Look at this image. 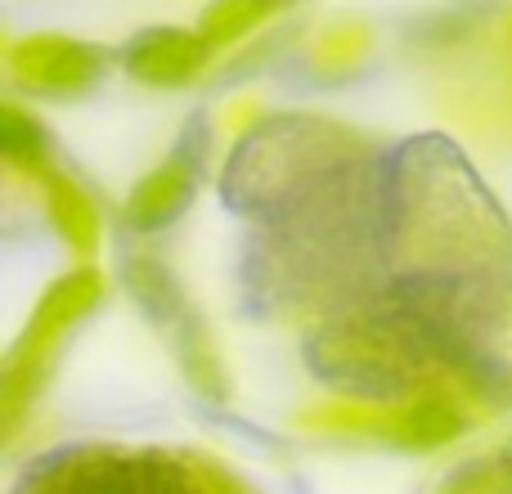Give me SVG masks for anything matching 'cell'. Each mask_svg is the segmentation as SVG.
Masks as SVG:
<instances>
[{
  "label": "cell",
  "instance_id": "obj_2",
  "mask_svg": "<svg viewBox=\"0 0 512 494\" xmlns=\"http://www.w3.org/2000/svg\"><path fill=\"white\" fill-rule=\"evenodd\" d=\"M18 494H239L221 472L171 450H59Z\"/></svg>",
  "mask_w": 512,
  "mask_h": 494
},
{
  "label": "cell",
  "instance_id": "obj_1",
  "mask_svg": "<svg viewBox=\"0 0 512 494\" xmlns=\"http://www.w3.org/2000/svg\"><path fill=\"white\" fill-rule=\"evenodd\" d=\"M315 378L355 400H405L432 391L427 382L445 369V355L423 319L409 315L391 292L333 310L306 346Z\"/></svg>",
  "mask_w": 512,
  "mask_h": 494
},
{
  "label": "cell",
  "instance_id": "obj_6",
  "mask_svg": "<svg viewBox=\"0 0 512 494\" xmlns=\"http://www.w3.org/2000/svg\"><path fill=\"white\" fill-rule=\"evenodd\" d=\"M212 45L203 41V32H185V27H144L126 41V50L117 54L126 68V77L140 81L149 90H180L189 81H198L212 63Z\"/></svg>",
  "mask_w": 512,
  "mask_h": 494
},
{
  "label": "cell",
  "instance_id": "obj_10",
  "mask_svg": "<svg viewBox=\"0 0 512 494\" xmlns=\"http://www.w3.org/2000/svg\"><path fill=\"white\" fill-rule=\"evenodd\" d=\"M0 149H5V162L23 176H50L54 162H50V140H45V126L36 122L27 108H18L9 99L0 108Z\"/></svg>",
  "mask_w": 512,
  "mask_h": 494
},
{
  "label": "cell",
  "instance_id": "obj_9",
  "mask_svg": "<svg viewBox=\"0 0 512 494\" xmlns=\"http://www.w3.org/2000/svg\"><path fill=\"white\" fill-rule=\"evenodd\" d=\"M45 185V212H50V225L59 230V239L72 247V252L90 256L99 247V207L90 203V194L63 171H50L41 180Z\"/></svg>",
  "mask_w": 512,
  "mask_h": 494
},
{
  "label": "cell",
  "instance_id": "obj_5",
  "mask_svg": "<svg viewBox=\"0 0 512 494\" xmlns=\"http://www.w3.org/2000/svg\"><path fill=\"white\" fill-rule=\"evenodd\" d=\"M108 50L77 36L36 32L9 45V81L36 99H81L104 81Z\"/></svg>",
  "mask_w": 512,
  "mask_h": 494
},
{
  "label": "cell",
  "instance_id": "obj_11",
  "mask_svg": "<svg viewBox=\"0 0 512 494\" xmlns=\"http://www.w3.org/2000/svg\"><path fill=\"white\" fill-rule=\"evenodd\" d=\"M279 9H283L279 0H212V5L203 9V18H198V32H203V41L212 45V50H225V45L252 36L256 27L270 14H279Z\"/></svg>",
  "mask_w": 512,
  "mask_h": 494
},
{
  "label": "cell",
  "instance_id": "obj_4",
  "mask_svg": "<svg viewBox=\"0 0 512 494\" xmlns=\"http://www.w3.org/2000/svg\"><path fill=\"white\" fill-rule=\"evenodd\" d=\"M212 162V135H207V117L194 113L189 126L180 131L176 149L167 153L162 167H153L140 185L126 194L122 203V221L135 239H149V234H162L189 212L198 185H203V171Z\"/></svg>",
  "mask_w": 512,
  "mask_h": 494
},
{
  "label": "cell",
  "instance_id": "obj_7",
  "mask_svg": "<svg viewBox=\"0 0 512 494\" xmlns=\"http://www.w3.org/2000/svg\"><path fill=\"white\" fill-rule=\"evenodd\" d=\"M472 427L468 409L450 396V391H423V396L405 400V405L387 409L382 418H373L369 432L378 441L396 445L405 454H423V450H441V445H454L463 432Z\"/></svg>",
  "mask_w": 512,
  "mask_h": 494
},
{
  "label": "cell",
  "instance_id": "obj_3",
  "mask_svg": "<svg viewBox=\"0 0 512 494\" xmlns=\"http://www.w3.org/2000/svg\"><path fill=\"white\" fill-rule=\"evenodd\" d=\"M104 301V274L95 265H77V270L59 274L50 288L41 292L36 310L27 315L18 342L5 355V378H0V409H5V427L14 432L23 423V409L41 391L45 373H50L59 346L77 324H86L90 310Z\"/></svg>",
  "mask_w": 512,
  "mask_h": 494
},
{
  "label": "cell",
  "instance_id": "obj_8",
  "mask_svg": "<svg viewBox=\"0 0 512 494\" xmlns=\"http://www.w3.org/2000/svg\"><path fill=\"white\" fill-rule=\"evenodd\" d=\"M122 283L135 297V306L149 315V324H158L167 337H176L185 324H194L198 310L189 306L180 279L171 274V265L153 252H122Z\"/></svg>",
  "mask_w": 512,
  "mask_h": 494
},
{
  "label": "cell",
  "instance_id": "obj_12",
  "mask_svg": "<svg viewBox=\"0 0 512 494\" xmlns=\"http://www.w3.org/2000/svg\"><path fill=\"white\" fill-rule=\"evenodd\" d=\"M508 41H512V23H508Z\"/></svg>",
  "mask_w": 512,
  "mask_h": 494
}]
</instances>
